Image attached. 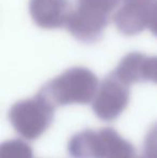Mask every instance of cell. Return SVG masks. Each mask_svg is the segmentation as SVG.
<instances>
[{
	"instance_id": "cell-1",
	"label": "cell",
	"mask_w": 157,
	"mask_h": 158,
	"mask_svg": "<svg viewBox=\"0 0 157 158\" xmlns=\"http://www.w3.org/2000/svg\"><path fill=\"white\" fill-rule=\"evenodd\" d=\"M98 79L84 67H73L42 86L38 95L54 108L67 104H86L94 100Z\"/></svg>"
},
{
	"instance_id": "cell-2",
	"label": "cell",
	"mask_w": 157,
	"mask_h": 158,
	"mask_svg": "<svg viewBox=\"0 0 157 158\" xmlns=\"http://www.w3.org/2000/svg\"><path fill=\"white\" fill-rule=\"evenodd\" d=\"M55 108L37 94L30 99L15 102L10 109L9 119L14 129L27 140H36L51 126Z\"/></svg>"
},
{
	"instance_id": "cell-3",
	"label": "cell",
	"mask_w": 157,
	"mask_h": 158,
	"mask_svg": "<svg viewBox=\"0 0 157 158\" xmlns=\"http://www.w3.org/2000/svg\"><path fill=\"white\" fill-rule=\"evenodd\" d=\"M122 143L123 138L112 128L86 129L71 138L68 151L72 158H116Z\"/></svg>"
},
{
	"instance_id": "cell-4",
	"label": "cell",
	"mask_w": 157,
	"mask_h": 158,
	"mask_svg": "<svg viewBox=\"0 0 157 158\" xmlns=\"http://www.w3.org/2000/svg\"><path fill=\"white\" fill-rule=\"evenodd\" d=\"M129 86L114 72L107 75L99 85L93 100L95 114L105 122H111L118 117L129 102Z\"/></svg>"
},
{
	"instance_id": "cell-5",
	"label": "cell",
	"mask_w": 157,
	"mask_h": 158,
	"mask_svg": "<svg viewBox=\"0 0 157 158\" xmlns=\"http://www.w3.org/2000/svg\"><path fill=\"white\" fill-rule=\"evenodd\" d=\"M155 0H121L113 22L121 33L136 35L149 27L150 15Z\"/></svg>"
},
{
	"instance_id": "cell-6",
	"label": "cell",
	"mask_w": 157,
	"mask_h": 158,
	"mask_svg": "<svg viewBox=\"0 0 157 158\" xmlns=\"http://www.w3.org/2000/svg\"><path fill=\"white\" fill-rule=\"evenodd\" d=\"M73 10L70 0H30L29 13L36 25L43 29L67 26Z\"/></svg>"
},
{
	"instance_id": "cell-7",
	"label": "cell",
	"mask_w": 157,
	"mask_h": 158,
	"mask_svg": "<svg viewBox=\"0 0 157 158\" xmlns=\"http://www.w3.org/2000/svg\"><path fill=\"white\" fill-rule=\"evenodd\" d=\"M109 19L76 6L72 10L66 27L76 40L84 43H93L102 37L109 24Z\"/></svg>"
},
{
	"instance_id": "cell-8",
	"label": "cell",
	"mask_w": 157,
	"mask_h": 158,
	"mask_svg": "<svg viewBox=\"0 0 157 158\" xmlns=\"http://www.w3.org/2000/svg\"><path fill=\"white\" fill-rule=\"evenodd\" d=\"M145 58L147 56L142 53H129L123 57L113 72L128 85L143 82V66Z\"/></svg>"
},
{
	"instance_id": "cell-9",
	"label": "cell",
	"mask_w": 157,
	"mask_h": 158,
	"mask_svg": "<svg viewBox=\"0 0 157 158\" xmlns=\"http://www.w3.org/2000/svg\"><path fill=\"white\" fill-rule=\"evenodd\" d=\"M121 0H76V8L90 13L110 17L111 13L118 9Z\"/></svg>"
},
{
	"instance_id": "cell-10",
	"label": "cell",
	"mask_w": 157,
	"mask_h": 158,
	"mask_svg": "<svg viewBox=\"0 0 157 158\" xmlns=\"http://www.w3.org/2000/svg\"><path fill=\"white\" fill-rule=\"evenodd\" d=\"M0 158H32V148L22 140H9L1 144Z\"/></svg>"
},
{
	"instance_id": "cell-11",
	"label": "cell",
	"mask_w": 157,
	"mask_h": 158,
	"mask_svg": "<svg viewBox=\"0 0 157 158\" xmlns=\"http://www.w3.org/2000/svg\"><path fill=\"white\" fill-rule=\"evenodd\" d=\"M142 155L145 158H157V123L154 124L147 133Z\"/></svg>"
},
{
	"instance_id": "cell-12",
	"label": "cell",
	"mask_w": 157,
	"mask_h": 158,
	"mask_svg": "<svg viewBox=\"0 0 157 158\" xmlns=\"http://www.w3.org/2000/svg\"><path fill=\"white\" fill-rule=\"evenodd\" d=\"M143 82H153L157 84V56L145 58L143 67Z\"/></svg>"
},
{
	"instance_id": "cell-13",
	"label": "cell",
	"mask_w": 157,
	"mask_h": 158,
	"mask_svg": "<svg viewBox=\"0 0 157 158\" xmlns=\"http://www.w3.org/2000/svg\"><path fill=\"white\" fill-rule=\"evenodd\" d=\"M149 28L151 32L157 37V0H155L152 6L151 15H150V22H149Z\"/></svg>"
},
{
	"instance_id": "cell-14",
	"label": "cell",
	"mask_w": 157,
	"mask_h": 158,
	"mask_svg": "<svg viewBox=\"0 0 157 158\" xmlns=\"http://www.w3.org/2000/svg\"><path fill=\"white\" fill-rule=\"evenodd\" d=\"M134 158H145L144 156H143V155H140V156H136Z\"/></svg>"
}]
</instances>
